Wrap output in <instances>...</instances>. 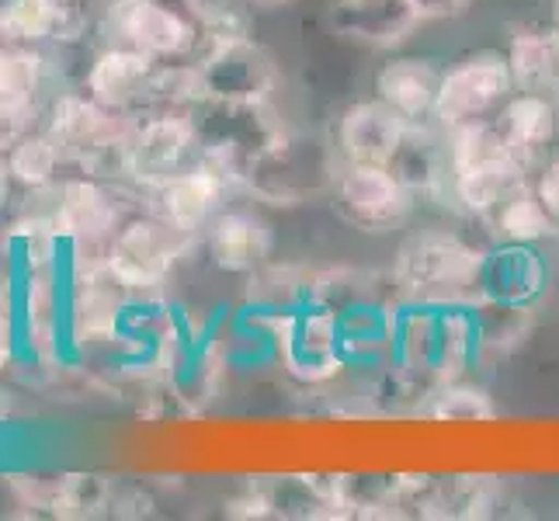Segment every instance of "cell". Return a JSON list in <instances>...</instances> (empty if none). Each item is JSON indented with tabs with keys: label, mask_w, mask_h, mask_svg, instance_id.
<instances>
[{
	"label": "cell",
	"mask_w": 559,
	"mask_h": 521,
	"mask_svg": "<svg viewBox=\"0 0 559 521\" xmlns=\"http://www.w3.org/2000/svg\"><path fill=\"white\" fill-rule=\"evenodd\" d=\"M341 174L334 140L323 132L285 126L240 174V188L250 199L275 209H299L313 199H331Z\"/></svg>",
	"instance_id": "1"
},
{
	"label": "cell",
	"mask_w": 559,
	"mask_h": 521,
	"mask_svg": "<svg viewBox=\"0 0 559 521\" xmlns=\"http://www.w3.org/2000/svg\"><path fill=\"white\" fill-rule=\"evenodd\" d=\"M479 264L484 250L455 234H414L403 240L393 261V288L396 299L420 306H459L479 303Z\"/></svg>",
	"instance_id": "2"
},
{
	"label": "cell",
	"mask_w": 559,
	"mask_h": 521,
	"mask_svg": "<svg viewBox=\"0 0 559 521\" xmlns=\"http://www.w3.org/2000/svg\"><path fill=\"white\" fill-rule=\"evenodd\" d=\"M209 0H115L102 22L105 43L132 46L160 63L191 60L205 49Z\"/></svg>",
	"instance_id": "3"
},
{
	"label": "cell",
	"mask_w": 559,
	"mask_h": 521,
	"mask_svg": "<svg viewBox=\"0 0 559 521\" xmlns=\"http://www.w3.org/2000/svg\"><path fill=\"white\" fill-rule=\"evenodd\" d=\"M199 240L181 234L157 212H132V216L115 229L105 250V268L119 279V285L132 296H160L175 264L188 254Z\"/></svg>",
	"instance_id": "4"
},
{
	"label": "cell",
	"mask_w": 559,
	"mask_h": 521,
	"mask_svg": "<svg viewBox=\"0 0 559 521\" xmlns=\"http://www.w3.org/2000/svg\"><path fill=\"white\" fill-rule=\"evenodd\" d=\"M514 91L518 87H514L504 52H493V49L469 52L441 73L431 126H438L449 137L455 129L493 122Z\"/></svg>",
	"instance_id": "5"
},
{
	"label": "cell",
	"mask_w": 559,
	"mask_h": 521,
	"mask_svg": "<svg viewBox=\"0 0 559 521\" xmlns=\"http://www.w3.org/2000/svg\"><path fill=\"white\" fill-rule=\"evenodd\" d=\"M205 146L188 111H150L136 115L129 132V185L150 191L178 174L199 167Z\"/></svg>",
	"instance_id": "6"
},
{
	"label": "cell",
	"mask_w": 559,
	"mask_h": 521,
	"mask_svg": "<svg viewBox=\"0 0 559 521\" xmlns=\"http://www.w3.org/2000/svg\"><path fill=\"white\" fill-rule=\"evenodd\" d=\"M202 98L216 102H240V105H261L275 102L282 87V67L272 52L250 35L223 38L202 49L195 60Z\"/></svg>",
	"instance_id": "7"
},
{
	"label": "cell",
	"mask_w": 559,
	"mask_h": 521,
	"mask_svg": "<svg viewBox=\"0 0 559 521\" xmlns=\"http://www.w3.org/2000/svg\"><path fill=\"white\" fill-rule=\"evenodd\" d=\"M331 205L337 212V220H344L358 234L385 237L411 220L417 199L393 178L390 167L341 164V174L331 191Z\"/></svg>",
	"instance_id": "8"
},
{
	"label": "cell",
	"mask_w": 559,
	"mask_h": 521,
	"mask_svg": "<svg viewBox=\"0 0 559 521\" xmlns=\"http://www.w3.org/2000/svg\"><path fill=\"white\" fill-rule=\"evenodd\" d=\"M275 347L285 376H293L302 386H326L348 369L337 317L313 303H306L302 310L288 313L278 323Z\"/></svg>",
	"instance_id": "9"
},
{
	"label": "cell",
	"mask_w": 559,
	"mask_h": 521,
	"mask_svg": "<svg viewBox=\"0 0 559 521\" xmlns=\"http://www.w3.org/2000/svg\"><path fill=\"white\" fill-rule=\"evenodd\" d=\"M157 70H160V60H153V56L132 46L105 43L91 56V63L81 76V91L98 105L136 119V115L150 108Z\"/></svg>",
	"instance_id": "10"
},
{
	"label": "cell",
	"mask_w": 559,
	"mask_h": 521,
	"mask_svg": "<svg viewBox=\"0 0 559 521\" xmlns=\"http://www.w3.org/2000/svg\"><path fill=\"white\" fill-rule=\"evenodd\" d=\"M234 188L237 185L229 181L216 164L202 161L199 167H191L178 174V178H170L167 185L153 188L150 209L175 229H181V234L199 240L205 234V226L226 209V199Z\"/></svg>",
	"instance_id": "11"
},
{
	"label": "cell",
	"mask_w": 559,
	"mask_h": 521,
	"mask_svg": "<svg viewBox=\"0 0 559 521\" xmlns=\"http://www.w3.org/2000/svg\"><path fill=\"white\" fill-rule=\"evenodd\" d=\"M549 288V264L538 244H493L479 264V299L535 310Z\"/></svg>",
	"instance_id": "12"
},
{
	"label": "cell",
	"mask_w": 559,
	"mask_h": 521,
	"mask_svg": "<svg viewBox=\"0 0 559 521\" xmlns=\"http://www.w3.org/2000/svg\"><path fill=\"white\" fill-rule=\"evenodd\" d=\"M393 178L411 191L417 202H449V181H452V153L449 137L431 122L407 126L403 140L385 164Z\"/></svg>",
	"instance_id": "13"
},
{
	"label": "cell",
	"mask_w": 559,
	"mask_h": 521,
	"mask_svg": "<svg viewBox=\"0 0 559 521\" xmlns=\"http://www.w3.org/2000/svg\"><path fill=\"white\" fill-rule=\"evenodd\" d=\"M209 261L229 275H254L272 264V226L250 209H223L199 237Z\"/></svg>",
	"instance_id": "14"
},
{
	"label": "cell",
	"mask_w": 559,
	"mask_h": 521,
	"mask_svg": "<svg viewBox=\"0 0 559 521\" xmlns=\"http://www.w3.org/2000/svg\"><path fill=\"white\" fill-rule=\"evenodd\" d=\"M326 25L337 38L372 49H396L420 25L411 0H334Z\"/></svg>",
	"instance_id": "15"
},
{
	"label": "cell",
	"mask_w": 559,
	"mask_h": 521,
	"mask_svg": "<svg viewBox=\"0 0 559 521\" xmlns=\"http://www.w3.org/2000/svg\"><path fill=\"white\" fill-rule=\"evenodd\" d=\"M407 119L382 105L379 98L358 102L337 119L334 146L341 164H358V167H385L393 161V153L407 132Z\"/></svg>",
	"instance_id": "16"
},
{
	"label": "cell",
	"mask_w": 559,
	"mask_h": 521,
	"mask_svg": "<svg viewBox=\"0 0 559 521\" xmlns=\"http://www.w3.org/2000/svg\"><path fill=\"white\" fill-rule=\"evenodd\" d=\"M528 178H532V167L511 150L493 153V157H479V161H459L452 164L449 202L459 212H466L469 220L484 223L500 205V199Z\"/></svg>",
	"instance_id": "17"
},
{
	"label": "cell",
	"mask_w": 559,
	"mask_h": 521,
	"mask_svg": "<svg viewBox=\"0 0 559 521\" xmlns=\"http://www.w3.org/2000/svg\"><path fill=\"white\" fill-rule=\"evenodd\" d=\"M49 84L46 46H0V126L28 129L43 115V91Z\"/></svg>",
	"instance_id": "18"
},
{
	"label": "cell",
	"mask_w": 559,
	"mask_h": 521,
	"mask_svg": "<svg viewBox=\"0 0 559 521\" xmlns=\"http://www.w3.org/2000/svg\"><path fill=\"white\" fill-rule=\"evenodd\" d=\"M497 126L511 150L535 170L549 157L552 143H559V102L538 91H514L500 108Z\"/></svg>",
	"instance_id": "19"
},
{
	"label": "cell",
	"mask_w": 559,
	"mask_h": 521,
	"mask_svg": "<svg viewBox=\"0 0 559 521\" xmlns=\"http://www.w3.org/2000/svg\"><path fill=\"white\" fill-rule=\"evenodd\" d=\"M400 299H376L337 313L341 347L348 358V369L376 372L393 362V327H396Z\"/></svg>",
	"instance_id": "20"
},
{
	"label": "cell",
	"mask_w": 559,
	"mask_h": 521,
	"mask_svg": "<svg viewBox=\"0 0 559 521\" xmlns=\"http://www.w3.org/2000/svg\"><path fill=\"white\" fill-rule=\"evenodd\" d=\"M441 73L445 70H438L431 60H420V56H396V60L382 63V70L376 73V98L390 105L411 126L431 122Z\"/></svg>",
	"instance_id": "21"
},
{
	"label": "cell",
	"mask_w": 559,
	"mask_h": 521,
	"mask_svg": "<svg viewBox=\"0 0 559 521\" xmlns=\"http://www.w3.org/2000/svg\"><path fill=\"white\" fill-rule=\"evenodd\" d=\"M247 514L254 518H337L331 479L320 476H272L247 494Z\"/></svg>",
	"instance_id": "22"
},
{
	"label": "cell",
	"mask_w": 559,
	"mask_h": 521,
	"mask_svg": "<svg viewBox=\"0 0 559 521\" xmlns=\"http://www.w3.org/2000/svg\"><path fill=\"white\" fill-rule=\"evenodd\" d=\"M504 56H508L518 91H538L559 102V25L556 28H538V25L514 28Z\"/></svg>",
	"instance_id": "23"
},
{
	"label": "cell",
	"mask_w": 559,
	"mask_h": 521,
	"mask_svg": "<svg viewBox=\"0 0 559 521\" xmlns=\"http://www.w3.org/2000/svg\"><path fill=\"white\" fill-rule=\"evenodd\" d=\"M435 352H438V306L400 299L396 327H393V365H400L414 379L435 386Z\"/></svg>",
	"instance_id": "24"
},
{
	"label": "cell",
	"mask_w": 559,
	"mask_h": 521,
	"mask_svg": "<svg viewBox=\"0 0 559 521\" xmlns=\"http://www.w3.org/2000/svg\"><path fill=\"white\" fill-rule=\"evenodd\" d=\"M484 223L490 226L497 244H546L559 234V223L549 216L543 199L535 196L532 178L511 188Z\"/></svg>",
	"instance_id": "25"
},
{
	"label": "cell",
	"mask_w": 559,
	"mask_h": 521,
	"mask_svg": "<svg viewBox=\"0 0 559 521\" xmlns=\"http://www.w3.org/2000/svg\"><path fill=\"white\" fill-rule=\"evenodd\" d=\"M479 365V331L476 310L466 303L438 306V352H435V386L459 382Z\"/></svg>",
	"instance_id": "26"
},
{
	"label": "cell",
	"mask_w": 559,
	"mask_h": 521,
	"mask_svg": "<svg viewBox=\"0 0 559 521\" xmlns=\"http://www.w3.org/2000/svg\"><path fill=\"white\" fill-rule=\"evenodd\" d=\"M396 299L393 275L365 272V268H326V272H310V303L331 310L334 317L361 303Z\"/></svg>",
	"instance_id": "27"
},
{
	"label": "cell",
	"mask_w": 559,
	"mask_h": 521,
	"mask_svg": "<svg viewBox=\"0 0 559 521\" xmlns=\"http://www.w3.org/2000/svg\"><path fill=\"white\" fill-rule=\"evenodd\" d=\"M337 518H400L403 476L379 473H344L331 476Z\"/></svg>",
	"instance_id": "28"
},
{
	"label": "cell",
	"mask_w": 559,
	"mask_h": 521,
	"mask_svg": "<svg viewBox=\"0 0 559 521\" xmlns=\"http://www.w3.org/2000/svg\"><path fill=\"white\" fill-rule=\"evenodd\" d=\"M0 17L17 46H56L67 43L63 0H0Z\"/></svg>",
	"instance_id": "29"
},
{
	"label": "cell",
	"mask_w": 559,
	"mask_h": 521,
	"mask_svg": "<svg viewBox=\"0 0 559 521\" xmlns=\"http://www.w3.org/2000/svg\"><path fill=\"white\" fill-rule=\"evenodd\" d=\"M8 167H11V178L17 188H49L60 181V170L63 164V153L60 146L52 143L49 132L38 126V129H22L8 146Z\"/></svg>",
	"instance_id": "30"
},
{
	"label": "cell",
	"mask_w": 559,
	"mask_h": 521,
	"mask_svg": "<svg viewBox=\"0 0 559 521\" xmlns=\"http://www.w3.org/2000/svg\"><path fill=\"white\" fill-rule=\"evenodd\" d=\"M476 310V331H479V362L508 358L522 347L532 331V313L522 306H500V303H473Z\"/></svg>",
	"instance_id": "31"
},
{
	"label": "cell",
	"mask_w": 559,
	"mask_h": 521,
	"mask_svg": "<svg viewBox=\"0 0 559 521\" xmlns=\"http://www.w3.org/2000/svg\"><path fill=\"white\" fill-rule=\"evenodd\" d=\"M424 414L449 424H484L497 417V407L484 386L459 379V382H438L428 403H424Z\"/></svg>",
	"instance_id": "32"
},
{
	"label": "cell",
	"mask_w": 559,
	"mask_h": 521,
	"mask_svg": "<svg viewBox=\"0 0 559 521\" xmlns=\"http://www.w3.org/2000/svg\"><path fill=\"white\" fill-rule=\"evenodd\" d=\"M532 185H535V196L549 209V216L559 223V157H546L538 164L532 170Z\"/></svg>",
	"instance_id": "33"
},
{
	"label": "cell",
	"mask_w": 559,
	"mask_h": 521,
	"mask_svg": "<svg viewBox=\"0 0 559 521\" xmlns=\"http://www.w3.org/2000/svg\"><path fill=\"white\" fill-rule=\"evenodd\" d=\"M473 0H411L420 22H441V17H459L469 11Z\"/></svg>",
	"instance_id": "34"
},
{
	"label": "cell",
	"mask_w": 559,
	"mask_h": 521,
	"mask_svg": "<svg viewBox=\"0 0 559 521\" xmlns=\"http://www.w3.org/2000/svg\"><path fill=\"white\" fill-rule=\"evenodd\" d=\"M247 8H285V4H293V0H243Z\"/></svg>",
	"instance_id": "35"
},
{
	"label": "cell",
	"mask_w": 559,
	"mask_h": 521,
	"mask_svg": "<svg viewBox=\"0 0 559 521\" xmlns=\"http://www.w3.org/2000/svg\"><path fill=\"white\" fill-rule=\"evenodd\" d=\"M556 25H559V0H556Z\"/></svg>",
	"instance_id": "36"
}]
</instances>
